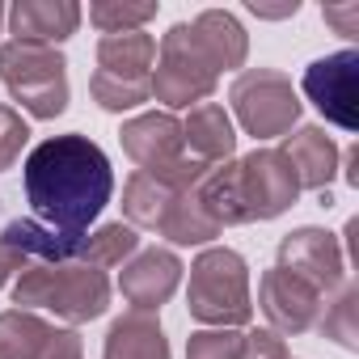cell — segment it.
<instances>
[{"mask_svg": "<svg viewBox=\"0 0 359 359\" xmlns=\"http://www.w3.org/2000/svg\"><path fill=\"white\" fill-rule=\"evenodd\" d=\"M22 187L43 229L81 241L114 195V169L110 156L89 135L68 131L43 140L26 156Z\"/></svg>", "mask_w": 359, "mask_h": 359, "instance_id": "6da1fadb", "label": "cell"}, {"mask_svg": "<svg viewBox=\"0 0 359 359\" xmlns=\"http://www.w3.org/2000/svg\"><path fill=\"white\" fill-rule=\"evenodd\" d=\"M13 304L26 313L51 309L60 321L85 325L110 309V279L85 262H30L13 283Z\"/></svg>", "mask_w": 359, "mask_h": 359, "instance_id": "7a4b0ae2", "label": "cell"}, {"mask_svg": "<svg viewBox=\"0 0 359 359\" xmlns=\"http://www.w3.org/2000/svg\"><path fill=\"white\" fill-rule=\"evenodd\" d=\"M187 309L208 330H241L254 317L250 300V266L237 250L212 245L191 262V287Z\"/></svg>", "mask_w": 359, "mask_h": 359, "instance_id": "3957f363", "label": "cell"}, {"mask_svg": "<svg viewBox=\"0 0 359 359\" xmlns=\"http://www.w3.org/2000/svg\"><path fill=\"white\" fill-rule=\"evenodd\" d=\"M118 140H123V152L140 165V173L165 182L169 191H195L212 169V165H203V161H195L187 152L182 123H177L169 110H148V114L127 118Z\"/></svg>", "mask_w": 359, "mask_h": 359, "instance_id": "277c9868", "label": "cell"}, {"mask_svg": "<svg viewBox=\"0 0 359 359\" xmlns=\"http://www.w3.org/2000/svg\"><path fill=\"white\" fill-rule=\"evenodd\" d=\"M152 64H156L152 34H144V30L102 34L97 39V72L89 76V97L110 114L152 102Z\"/></svg>", "mask_w": 359, "mask_h": 359, "instance_id": "5b68a950", "label": "cell"}, {"mask_svg": "<svg viewBox=\"0 0 359 359\" xmlns=\"http://www.w3.org/2000/svg\"><path fill=\"white\" fill-rule=\"evenodd\" d=\"M0 81L30 118H60L68 110V60L55 47L9 39L0 47Z\"/></svg>", "mask_w": 359, "mask_h": 359, "instance_id": "8992f818", "label": "cell"}, {"mask_svg": "<svg viewBox=\"0 0 359 359\" xmlns=\"http://www.w3.org/2000/svg\"><path fill=\"white\" fill-rule=\"evenodd\" d=\"M220 85V72L203 60V51L191 39V26L177 22L161 34L156 64H152V97L165 102V110H191L199 102H212Z\"/></svg>", "mask_w": 359, "mask_h": 359, "instance_id": "52a82bcc", "label": "cell"}, {"mask_svg": "<svg viewBox=\"0 0 359 359\" xmlns=\"http://www.w3.org/2000/svg\"><path fill=\"white\" fill-rule=\"evenodd\" d=\"M229 106L245 135L254 140H279L300 123V93L292 89V76L279 68H245L237 72L229 89Z\"/></svg>", "mask_w": 359, "mask_h": 359, "instance_id": "ba28073f", "label": "cell"}, {"mask_svg": "<svg viewBox=\"0 0 359 359\" xmlns=\"http://www.w3.org/2000/svg\"><path fill=\"white\" fill-rule=\"evenodd\" d=\"M359 51H334L304 68V97L325 114V123L342 131H359Z\"/></svg>", "mask_w": 359, "mask_h": 359, "instance_id": "9c48e42d", "label": "cell"}, {"mask_svg": "<svg viewBox=\"0 0 359 359\" xmlns=\"http://www.w3.org/2000/svg\"><path fill=\"white\" fill-rule=\"evenodd\" d=\"M237 177H241V199H245V216L250 224L254 220H275L283 216L296 195H300V182L292 165L283 161L279 148H254L237 161Z\"/></svg>", "mask_w": 359, "mask_h": 359, "instance_id": "30bf717a", "label": "cell"}, {"mask_svg": "<svg viewBox=\"0 0 359 359\" xmlns=\"http://www.w3.org/2000/svg\"><path fill=\"white\" fill-rule=\"evenodd\" d=\"M283 271H292L296 279H304L309 287H317L321 296L338 292L346 283V254H342V237H334L330 229H317V224H304V229H292L283 241H279V262Z\"/></svg>", "mask_w": 359, "mask_h": 359, "instance_id": "8fae6325", "label": "cell"}, {"mask_svg": "<svg viewBox=\"0 0 359 359\" xmlns=\"http://www.w3.org/2000/svg\"><path fill=\"white\" fill-rule=\"evenodd\" d=\"M321 304H325V296L317 287H309L304 279H296L292 271H283V266H271L258 279V309H262V317L271 321V330L279 338L309 334L321 317Z\"/></svg>", "mask_w": 359, "mask_h": 359, "instance_id": "7c38bea8", "label": "cell"}, {"mask_svg": "<svg viewBox=\"0 0 359 359\" xmlns=\"http://www.w3.org/2000/svg\"><path fill=\"white\" fill-rule=\"evenodd\" d=\"M182 258H177L173 250H140L123 262V275H118V292L123 300L135 309V313H156L173 292L177 283H182Z\"/></svg>", "mask_w": 359, "mask_h": 359, "instance_id": "4fadbf2b", "label": "cell"}, {"mask_svg": "<svg viewBox=\"0 0 359 359\" xmlns=\"http://www.w3.org/2000/svg\"><path fill=\"white\" fill-rule=\"evenodd\" d=\"M283 161L292 165L300 191H330L334 173H338V161H342V148L334 144V135H325V127L309 123V127H296L283 135Z\"/></svg>", "mask_w": 359, "mask_h": 359, "instance_id": "5bb4252c", "label": "cell"}, {"mask_svg": "<svg viewBox=\"0 0 359 359\" xmlns=\"http://www.w3.org/2000/svg\"><path fill=\"white\" fill-rule=\"evenodd\" d=\"M5 18H9L13 43L60 47L64 39L76 34V26H81V5H76V0H18Z\"/></svg>", "mask_w": 359, "mask_h": 359, "instance_id": "9a60e30c", "label": "cell"}, {"mask_svg": "<svg viewBox=\"0 0 359 359\" xmlns=\"http://www.w3.org/2000/svg\"><path fill=\"white\" fill-rule=\"evenodd\" d=\"M187 26H191L195 47L203 51V60H208L216 72H233V68L245 64V55H250V34H245V26H241L229 9H203V13H195Z\"/></svg>", "mask_w": 359, "mask_h": 359, "instance_id": "2e32d148", "label": "cell"}, {"mask_svg": "<svg viewBox=\"0 0 359 359\" xmlns=\"http://www.w3.org/2000/svg\"><path fill=\"white\" fill-rule=\"evenodd\" d=\"M182 144L195 161L203 165H220L233 161L237 148V131H233V114L220 102H199L191 106V114L182 118Z\"/></svg>", "mask_w": 359, "mask_h": 359, "instance_id": "e0dca14e", "label": "cell"}, {"mask_svg": "<svg viewBox=\"0 0 359 359\" xmlns=\"http://www.w3.org/2000/svg\"><path fill=\"white\" fill-rule=\"evenodd\" d=\"M102 359H173V355H169V338H165L156 313H135L131 309V313L110 321Z\"/></svg>", "mask_w": 359, "mask_h": 359, "instance_id": "ac0fdd59", "label": "cell"}, {"mask_svg": "<svg viewBox=\"0 0 359 359\" xmlns=\"http://www.w3.org/2000/svg\"><path fill=\"white\" fill-rule=\"evenodd\" d=\"M203 212L220 224V229H233V224H250L245 216V199H241V177H237V161H220L208 169V177L195 187Z\"/></svg>", "mask_w": 359, "mask_h": 359, "instance_id": "d6986e66", "label": "cell"}, {"mask_svg": "<svg viewBox=\"0 0 359 359\" xmlns=\"http://www.w3.org/2000/svg\"><path fill=\"white\" fill-rule=\"evenodd\" d=\"M156 233H161L165 241H173V245H208V241L220 237L224 229L203 212V203H199L195 191H173V199H169V208H165Z\"/></svg>", "mask_w": 359, "mask_h": 359, "instance_id": "ffe728a7", "label": "cell"}, {"mask_svg": "<svg viewBox=\"0 0 359 359\" xmlns=\"http://www.w3.org/2000/svg\"><path fill=\"white\" fill-rule=\"evenodd\" d=\"M55 325L43 321L39 313L26 309H5L0 313V359H43Z\"/></svg>", "mask_w": 359, "mask_h": 359, "instance_id": "44dd1931", "label": "cell"}, {"mask_svg": "<svg viewBox=\"0 0 359 359\" xmlns=\"http://www.w3.org/2000/svg\"><path fill=\"white\" fill-rule=\"evenodd\" d=\"M169 199H173V191H169L165 182H156V177L140 173V169L123 182V216H127L131 229H152V233H156V224H161Z\"/></svg>", "mask_w": 359, "mask_h": 359, "instance_id": "7402d4cb", "label": "cell"}, {"mask_svg": "<svg viewBox=\"0 0 359 359\" xmlns=\"http://www.w3.org/2000/svg\"><path fill=\"white\" fill-rule=\"evenodd\" d=\"M131 254H140V233L118 220V224H102L97 233H85V241L76 250V262L110 271V266H123Z\"/></svg>", "mask_w": 359, "mask_h": 359, "instance_id": "603a6c76", "label": "cell"}, {"mask_svg": "<svg viewBox=\"0 0 359 359\" xmlns=\"http://www.w3.org/2000/svg\"><path fill=\"white\" fill-rule=\"evenodd\" d=\"M313 330H321V338L338 342L342 351H359V292H355V283H342L338 292L325 296Z\"/></svg>", "mask_w": 359, "mask_h": 359, "instance_id": "cb8c5ba5", "label": "cell"}, {"mask_svg": "<svg viewBox=\"0 0 359 359\" xmlns=\"http://www.w3.org/2000/svg\"><path fill=\"white\" fill-rule=\"evenodd\" d=\"M152 18H156V5H127V0H97V5H89V22L102 34H131V30H144Z\"/></svg>", "mask_w": 359, "mask_h": 359, "instance_id": "d4e9b609", "label": "cell"}, {"mask_svg": "<svg viewBox=\"0 0 359 359\" xmlns=\"http://www.w3.org/2000/svg\"><path fill=\"white\" fill-rule=\"evenodd\" d=\"M245 334L241 330H195L187 338V359H241Z\"/></svg>", "mask_w": 359, "mask_h": 359, "instance_id": "484cf974", "label": "cell"}, {"mask_svg": "<svg viewBox=\"0 0 359 359\" xmlns=\"http://www.w3.org/2000/svg\"><path fill=\"white\" fill-rule=\"evenodd\" d=\"M30 144V127L22 118V110L13 106H0V173L13 169L22 161V148Z\"/></svg>", "mask_w": 359, "mask_h": 359, "instance_id": "4316f807", "label": "cell"}, {"mask_svg": "<svg viewBox=\"0 0 359 359\" xmlns=\"http://www.w3.org/2000/svg\"><path fill=\"white\" fill-rule=\"evenodd\" d=\"M241 359H292V355H287V346H283V338L275 330H250Z\"/></svg>", "mask_w": 359, "mask_h": 359, "instance_id": "83f0119b", "label": "cell"}, {"mask_svg": "<svg viewBox=\"0 0 359 359\" xmlns=\"http://www.w3.org/2000/svg\"><path fill=\"white\" fill-rule=\"evenodd\" d=\"M321 18H325V26H334L342 39H359V0H346V5H325Z\"/></svg>", "mask_w": 359, "mask_h": 359, "instance_id": "f1b7e54d", "label": "cell"}, {"mask_svg": "<svg viewBox=\"0 0 359 359\" xmlns=\"http://www.w3.org/2000/svg\"><path fill=\"white\" fill-rule=\"evenodd\" d=\"M43 359H85L81 334L76 330H55L51 342H47V351H43Z\"/></svg>", "mask_w": 359, "mask_h": 359, "instance_id": "f546056e", "label": "cell"}, {"mask_svg": "<svg viewBox=\"0 0 359 359\" xmlns=\"http://www.w3.org/2000/svg\"><path fill=\"white\" fill-rule=\"evenodd\" d=\"M26 266H30V258H26V254H22L18 245H9L5 237H0V287H5V283H9L13 275H22Z\"/></svg>", "mask_w": 359, "mask_h": 359, "instance_id": "4dcf8cb0", "label": "cell"}, {"mask_svg": "<svg viewBox=\"0 0 359 359\" xmlns=\"http://www.w3.org/2000/svg\"><path fill=\"white\" fill-rule=\"evenodd\" d=\"M245 9L254 18H296L300 13V0H283V5H262V0H250Z\"/></svg>", "mask_w": 359, "mask_h": 359, "instance_id": "1f68e13d", "label": "cell"}, {"mask_svg": "<svg viewBox=\"0 0 359 359\" xmlns=\"http://www.w3.org/2000/svg\"><path fill=\"white\" fill-rule=\"evenodd\" d=\"M342 177H346V187H359V148H346V169H342Z\"/></svg>", "mask_w": 359, "mask_h": 359, "instance_id": "d6a6232c", "label": "cell"}, {"mask_svg": "<svg viewBox=\"0 0 359 359\" xmlns=\"http://www.w3.org/2000/svg\"><path fill=\"white\" fill-rule=\"evenodd\" d=\"M0 26H5V5H0Z\"/></svg>", "mask_w": 359, "mask_h": 359, "instance_id": "836d02e7", "label": "cell"}]
</instances>
